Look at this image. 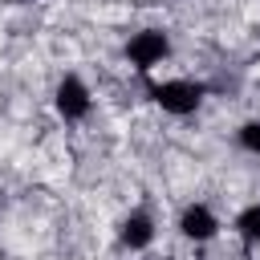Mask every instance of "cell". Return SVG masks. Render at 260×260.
<instances>
[{"label":"cell","mask_w":260,"mask_h":260,"mask_svg":"<svg viewBox=\"0 0 260 260\" xmlns=\"http://www.w3.org/2000/svg\"><path fill=\"white\" fill-rule=\"evenodd\" d=\"M236 232H240L244 248H256L260 244V203H252V207H244L236 215Z\"/></svg>","instance_id":"8992f818"},{"label":"cell","mask_w":260,"mask_h":260,"mask_svg":"<svg viewBox=\"0 0 260 260\" xmlns=\"http://www.w3.org/2000/svg\"><path fill=\"white\" fill-rule=\"evenodd\" d=\"M167 53H171V41H167V32H158V28H142V32H134L130 45H126V57H130L142 73L154 69Z\"/></svg>","instance_id":"3957f363"},{"label":"cell","mask_w":260,"mask_h":260,"mask_svg":"<svg viewBox=\"0 0 260 260\" xmlns=\"http://www.w3.org/2000/svg\"><path fill=\"white\" fill-rule=\"evenodd\" d=\"M118 240H122L126 248H134V252L150 248V240H154V219H150L146 211H130V215L118 223Z\"/></svg>","instance_id":"5b68a950"},{"label":"cell","mask_w":260,"mask_h":260,"mask_svg":"<svg viewBox=\"0 0 260 260\" xmlns=\"http://www.w3.org/2000/svg\"><path fill=\"white\" fill-rule=\"evenodd\" d=\"M179 232H183V240H191V244H207V240L219 236V219H215V211H211L207 203H191V207H183V215H179Z\"/></svg>","instance_id":"277c9868"},{"label":"cell","mask_w":260,"mask_h":260,"mask_svg":"<svg viewBox=\"0 0 260 260\" xmlns=\"http://www.w3.org/2000/svg\"><path fill=\"white\" fill-rule=\"evenodd\" d=\"M53 106H57V114L65 118V122H81L85 114H89V106H93V98H89V89H85V81L81 77H61L57 81V93H53Z\"/></svg>","instance_id":"7a4b0ae2"},{"label":"cell","mask_w":260,"mask_h":260,"mask_svg":"<svg viewBox=\"0 0 260 260\" xmlns=\"http://www.w3.org/2000/svg\"><path fill=\"white\" fill-rule=\"evenodd\" d=\"M150 98H154V106H162L167 114L183 118V114H195V110H199L203 85H199V81H187V77H179V81H158V85H150Z\"/></svg>","instance_id":"6da1fadb"},{"label":"cell","mask_w":260,"mask_h":260,"mask_svg":"<svg viewBox=\"0 0 260 260\" xmlns=\"http://www.w3.org/2000/svg\"><path fill=\"white\" fill-rule=\"evenodd\" d=\"M240 146L252 150V154H260V122H244L240 126Z\"/></svg>","instance_id":"52a82bcc"}]
</instances>
